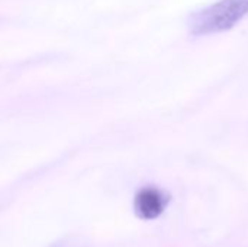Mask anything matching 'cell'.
I'll list each match as a JSON object with an SVG mask.
<instances>
[{"label": "cell", "instance_id": "obj_1", "mask_svg": "<svg viewBox=\"0 0 248 247\" xmlns=\"http://www.w3.org/2000/svg\"><path fill=\"white\" fill-rule=\"evenodd\" d=\"M248 15V0H219L195 12L189 19L193 35L219 33L234 28Z\"/></svg>", "mask_w": 248, "mask_h": 247}, {"label": "cell", "instance_id": "obj_2", "mask_svg": "<svg viewBox=\"0 0 248 247\" xmlns=\"http://www.w3.org/2000/svg\"><path fill=\"white\" fill-rule=\"evenodd\" d=\"M167 205V197L155 188H144L135 197V213L144 220H153L161 215Z\"/></svg>", "mask_w": 248, "mask_h": 247}, {"label": "cell", "instance_id": "obj_3", "mask_svg": "<svg viewBox=\"0 0 248 247\" xmlns=\"http://www.w3.org/2000/svg\"><path fill=\"white\" fill-rule=\"evenodd\" d=\"M52 247H74V245H71L70 242H62V243L55 245V246H52Z\"/></svg>", "mask_w": 248, "mask_h": 247}]
</instances>
